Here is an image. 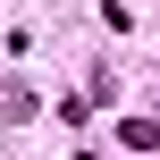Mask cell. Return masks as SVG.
Segmentation results:
<instances>
[{
    "mask_svg": "<svg viewBox=\"0 0 160 160\" xmlns=\"http://www.w3.org/2000/svg\"><path fill=\"white\" fill-rule=\"evenodd\" d=\"M118 143H127V152H152V143H160V118H127Z\"/></svg>",
    "mask_w": 160,
    "mask_h": 160,
    "instance_id": "1",
    "label": "cell"
},
{
    "mask_svg": "<svg viewBox=\"0 0 160 160\" xmlns=\"http://www.w3.org/2000/svg\"><path fill=\"white\" fill-rule=\"evenodd\" d=\"M0 118H8V127L34 118V93H25V84H0Z\"/></svg>",
    "mask_w": 160,
    "mask_h": 160,
    "instance_id": "2",
    "label": "cell"
}]
</instances>
